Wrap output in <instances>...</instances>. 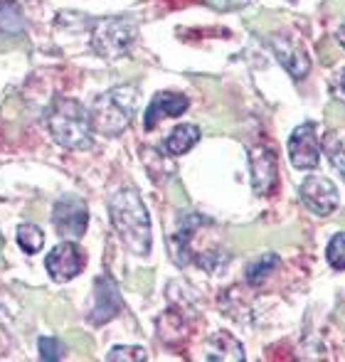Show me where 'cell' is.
Returning a JSON list of instances; mask_svg holds the SVG:
<instances>
[{"label": "cell", "instance_id": "obj_1", "mask_svg": "<svg viewBox=\"0 0 345 362\" xmlns=\"http://www.w3.org/2000/svg\"><path fill=\"white\" fill-rule=\"evenodd\" d=\"M109 215L116 234L124 247L136 257H148L153 234H151V217L141 195L134 187L119 190L109 202Z\"/></svg>", "mask_w": 345, "mask_h": 362}, {"label": "cell", "instance_id": "obj_7", "mask_svg": "<svg viewBox=\"0 0 345 362\" xmlns=\"http://www.w3.org/2000/svg\"><path fill=\"white\" fill-rule=\"evenodd\" d=\"M84 262H86L84 252L72 242V239H67V242L57 244V247L47 254L45 269H47V274L57 284H67V281H72L77 274H82Z\"/></svg>", "mask_w": 345, "mask_h": 362}, {"label": "cell", "instance_id": "obj_8", "mask_svg": "<svg viewBox=\"0 0 345 362\" xmlns=\"http://www.w3.org/2000/svg\"><path fill=\"white\" fill-rule=\"evenodd\" d=\"M301 202L311 212H316L318 217H328L336 212L338 207V187L333 185L328 177L323 175H311L301 182Z\"/></svg>", "mask_w": 345, "mask_h": 362}, {"label": "cell", "instance_id": "obj_19", "mask_svg": "<svg viewBox=\"0 0 345 362\" xmlns=\"http://www.w3.org/2000/svg\"><path fill=\"white\" fill-rule=\"evenodd\" d=\"M40 360L42 362H57L64 358V345L57 338H40L37 340Z\"/></svg>", "mask_w": 345, "mask_h": 362}, {"label": "cell", "instance_id": "obj_24", "mask_svg": "<svg viewBox=\"0 0 345 362\" xmlns=\"http://www.w3.org/2000/svg\"><path fill=\"white\" fill-rule=\"evenodd\" d=\"M336 40H338V42H341L343 47H345V20H343V25H341V28H338V33H336Z\"/></svg>", "mask_w": 345, "mask_h": 362}, {"label": "cell", "instance_id": "obj_18", "mask_svg": "<svg viewBox=\"0 0 345 362\" xmlns=\"http://www.w3.org/2000/svg\"><path fill=\"white\" fill-rule=\"evenodd\" d=\"M326 257H328V264H331L336 272H345V232H338L336 237L328 242Z\"/></svg>", "mask_w": 345, "mask_h": 362}, {"label": "cell", "instance_id": "obj_21", "mask_svg": "<svg viewBox=\"0 0 345 362\" xmlns=\"http://www.w3.org/2000/svg\"><path fill=\"white\" fill-rule=\"evenodd\" d=\"M148 355H146L144 348H139V345H119V348H114L109 355H106V360L109 362H119V360H146Z\"/></svg>", "mask_w": 345, "mask_h": 362}, {"label": "cell", "instance_id": "obj_16", "mask_svg": "<svg viewBox=\"0 0 345 362\" xmlns=\"http://www.w3.org/2000/svg\"><path fill=\"white\" fill-rule=\"evenodd\" d=\"M279 264L281 262H279L276 254H262L255 264L247 267V281H250V286H259V284L267 281L269 274H274L279 269Z\"/></svg>", "mask_w": 345, "mask_h": 362}, {"label": "cell", "instance_id": "obj_3", "mask_svg": "<svg viewBox=\"0 0 345 362\" xmlns=\"http://www.w3.org/2000/svg\"><path fill=\"white\" fill-rule=\"evenodd\" d=\"M47 126L52 139L59 146L69 148V151H89L91 144H94V139H91V131H94L91 129V116L77 99L59 96L49 109Z\"/></svg>", "mask_w": 345, "mask_h": 362}, {"label": "cell", "instance_id": "obj_20", "mask_svg": "<svg viewBox=\"0 0 345 362\" xmlns=\"http://www.w3.org/2000/svg\"><path fill=\"white\" fill-rule=\"evenodd\" d=\"M326 156L331 158V165L338 168V173H341V177L345 180V148L336 136H328L326 139Z\"/></svg>", "mask_w": 345, "mask_h": 362}, {"label": "cell", "instance_id": "obj_11", "mask_svg": "<svg viewBox=\"0 0 345 362\" xmlns=\"http://www.w3.org/2000/svg\"><path fill=\"white\" fill-rule=\"evenodd\" d=\"M250 168H252V190L255 195H269L279 180V160L276 153L267 146L250 148Z\"/></svg>", "mask_w": 345, "mask_h": 362}, {"label": "cell", "instance_id": "obj_2", "mask_svg": "<svg viewBox=\"0 0 345 362\" xmlns=\"http://www.w3.org/2000/svg\"><path fill=\"white\" fill-rule=\"evenodd\" d=\"M139 109V86L121 84L96 96L91 106V129L104 136H121Z\"/></svg>", "mask_w": 345, "mask_h": 362}, {"label": "cell", "instance_id": "obj_23", "mask_svg": "<svg viewBox=\"0 0 345 362\" xmlns=\"http://www.w3.org/2000/svg\"><path fill=\"white\" fill-rule=\"evenodd\" d=\"M207 3H210L212 8L232 10V8H242V5H247V3H250V0H207Z\"/></svg>", "mask_w": 345, "mask_h": 362}, {"label": "cell", "instance_id": "obj_13", "mask_svg": "<svg viewBox=\"0 0 345 362\" xmlns=\"http://www.w3.org/2000/svg\"><path fill=\"white\" fill-rule=\"evenodd\" d=\"M202 350H205V360H212V362L215 360H222V362L245 360V348H242V343L232 333H225V330L212 333L210 338L205 340Z\"/></svg>", "mask_w": 345, "mask_h": 362}, {"label": "cell", "instance_id": "obj_17", "mask_svg": "<svg viewBox=\"0 0 345 362\" xmlns=\"http://www.w3.org/2000/svg\"><path fill=\"white\" fill-rule=\"evenodd\" d=\"M18 244L23 247V252L28 254H37L45 247V234L37 224H23L18 229Z\"/></svg>", "mask_w": 345, "mask_h": 362}, {"label": "cell", "instance_id": "obj_12", "mask_svg": "<svg viewBox=\"0 0 345 362\" xmlns=\"http://www.w3.org/2000/svg\"><path fill=\"white\" fill-rule=\"evenodd\" d=\"M187 106H190V101H187V96L182 94H172V91H163V94L153 96V101L148 104V109H146V129H156V126L160 124L163 119H172V116H180L187 111Z\"/></svg>", "mask_w": 345, "mask_h": 362}, {"label": "cell", "instance_id": "obj_10", "mask_svg": "<svg viewBox=\"0 0 345 362\" xmlns=\"http://www.w3.org/2000/svg\"><path fill=\"white\" fill-rule=\"evenodd\" d=\"M269 47L274 49L276 59L293 79H303L311 72V59L306 57V49L298 42L296 35H274V37H269Z\"/></svg>", "mask_w": 345, "mask_h": 362}, {"label": "cell", "instance_id": "obj_9", "mask_svg": "<svg viewBox=\"0 0 345 362\" xmlns=\"http://www.w3.org/2000/svg\"><path fill=\"white\" fill-rule=\"evenodd\" d=\"M124 308L121 300V291L116 286V281L111 276H99L94 281V298H91L89 308V320L94 325H104L109 320H114Z\"/></svg>", "mask_w": 345, "mask_h": 362}, {"label": "cell", "instance_id": "obj_4", "mask_svg": "<svg viewBox=\"0 0 345 362\" xmlns=\"http://www.w3.org/2000/svg\"><path fill=\"white\" fill-rule=\"evenodd\" d=\"M139 28L129 18H101L91 28V47L99 57L119 59L134 45Z\"/></svg>", "mask_w": 345, "mask_h": 362}, {"label": "cell", "instance_id": "obj_15", "mask_svg": "<svg viewBox=\"0 0 345 362\" xmlns=\"http://www.w3.org/2000/svg\"><path fill=\"white\" fill-rule=\"evenodd\" d=\"M25 30L23 10L15 0H3L0 3V33L5 35H20Z\"/></svg>", "mask_w": 345, "mask_h": 362}, {"label": "cell", "instance_id": "obj_6", "mask_svg": "<svg viewBox=\"0 0 345 362\" xmlns=\"http://www.w3.org/2000/svg\"><path fill=\"white\" fill-rule=\"evenodd\" d=\"M288 158H291V165L296 170L318 168V163H321V144H318V131L313 121L298 126L291 134V139H288Z\"/></svg>", "mask_w": 345, "mask_h": 362}, {"label": "cell", "instance_id": "obj_22", "mask_svg": "<svg viewBox=\"0 0 345 362\" xmlns=\"http://www.w3.org/2000/svg\"><path fill=\"white\" fill-rule=\"evenodd\" d=\"M331 91L341 101H345V69H341V72H336L331 76Z\"/></svg>", "mask_w": 345, "mask_h": 362}, {"label": "cell", "instance_id": "obj_5", "mask_svg": "<svg viewBox=\"0 0 345 362\" xmlns=\"http://www.w3.org/2000/svg\"><path fill=\"white\" fill-rule=\"evenodd\" d=\"M52 224L64 239H82L89 224V207L82 197L77 195H64L62 200L54 202L52 210Z\"/></svg>", "mask_w": 345, "mask_h": 362}, {"label": "cell", "instance_id": "obj_14", "mask_svg": "<svg viewBox=\"0 0 345 362\" xmlns=\"http://www.w3.org/2000/svg\"><path fill=\"white\" fill-rule=\"evenodd\" d=\"M200 141V129L192 124H182L177 126V129L170 131V136L165 139V151L170 153V156H182V153H187L192 146Z\"/></svg>", "mask_w": 345, "mask_h": 362}]
</instances>
